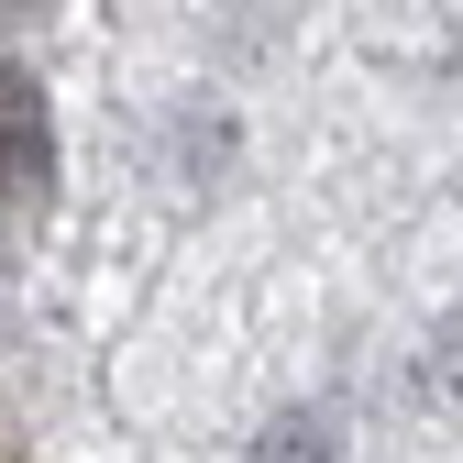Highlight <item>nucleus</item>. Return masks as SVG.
<instances>
[{
  "label": "nucleus",
  "mask_w": 463,
  "mask_h": 463,
  "mask_svg": "<svg viewBox=\"0 0 463 463\" xmlns=\"http://www.w3.org/2000/svg\"><path fill=\"white\" fill-rule=\"evenodd\" d=\"M55 177V133H44V99L23 67H0V210H33Z\"/></svg>",
  "instance_id": "nucleus-1"
},
{
  "label": "nucleus",
  "mask_w": 463,
  "mask_h": 463,
  "mask_svg": "<svg viewBox=\"0 0 463 463\" xmlns=\"http://www.w3.org/2000/svg\"><path fill=\"white\" fill-rule=\"evenodd\" d=\"M0 452H23V441H12V430H0Z\"/></svg>",
  "instance_id": "nucleus-2"
}]
</instances>
